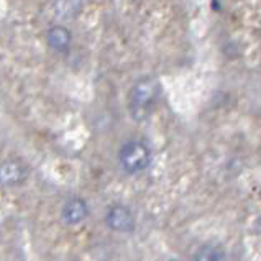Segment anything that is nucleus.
I'll return each mask as SVG.
<instances>
[{"instance_id":"nucleus-1","label":"nucleus","mask_w":261,"mask_h":261,"mask_svg":"<svg viewBox=\"0 0 261 261\" xmlns=\"http://www.w3.org/2000/svg\"><path fill=\"white\" fill-rule=\"evenodd\" d=\"M160 95V84L158 81L153 77H141L133 84L130 97H128V106L130 114L135 120L141 122L151 114L156 100Z\"/></svg>"},{"instance_id":"nucleus-2","label":"nucleus","mask_w":261,"mask_h":261,"mask_svg":"<svg viewBox=\"0 0 261 261\" xmlns=\"http://www.w3.org/2000/svg\"><path fill=\"white\" fill-rule=\"evenodd\" d=\"M118 161H120V166L123 171H126L128 174H137L150 166L151 151L143 141L132 140V141H126L120 148Z\"/></svg>"},{"instance_id":"nucleus-3","label":"nucleus","mask_w":261,"mask_h":261,"mask_svg":"<svg viewBox=\"0 0 261 261\" xmlns=\"http://www.w3.org/2000/svg\"><path fill=\"white\" fill-rule=\"evenodd\" d=\"M106 223L109 228L114 230V232L128 233L135 228V217H133V214L128 207L115 204L107 211Z\"/></svg>"},{"instance_id":"nucleus-4","label":"nucleus","mask_w":261,"mask_h":261,"mask_svg":"<svg viewBox=\"0 0 261 261\" xmlns=\"http://www.w3.org/2000/svg\"><path fill=\"white\" fill-rule=\"evenodd\" d=\"M89 215V205L84 199L72 197L63 205L61 217L66 225H79L81 222H84Z\"/></svg>"},{"instance_id":"nucleus-5","label":"nucleus","mask_w":261,"mask_h":261,"mask_svg":"<svg viewBox=\"0 0 261 261\" xmlns=\"http://www.w3.org/2000/svg\"><path fill=\"white\" fill-rule=\"evenodd\" d=\"M27 169L17 160H7L0 163V186L12 188L17 186L25 179Z\"/></svg>"},{"instance_id":"nucleus-6","label":"nucleus","mask_w":261,"mask_h":261,"mask_svg":"<svg viewBox=\"0 0 261 261\" xmlns=\"http://www.w3.org/2000/svg\"><path fill=\"white\" fill-rule=\"evenodd\" d=\"M46 43L55 53H66L71 48L72 35L66 27L55 25L46 32Z\"/></svg>"},{"instance_id":"nucleus-7","label":"nucleus","mask_w":261,"mask_h":261,"mask_svg":"<svg viewBox=\"0 0 261 261\" xmlns=\"http://www.w3.org/2000/svg\"><path fill=\"white\" fill-rule=\"evenodd\" d=\"M83 12V0H55V13L61 20H72Z\"/></svg>"},{"instance_id":"nucleus-8","label":"nucleus","mask_w":261,"mask_h":261,"mask_svg":"<svg viewBox=\"0 0 261 261\" xmlns=\"http://www.w3.org/2000/svg\"><path fill=\"white\" fill-rule=\"evenodd\" d=\"M222 251L214 245H202L194 255V261H220Z\"/></svg>"}]
</instances>
